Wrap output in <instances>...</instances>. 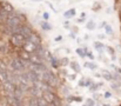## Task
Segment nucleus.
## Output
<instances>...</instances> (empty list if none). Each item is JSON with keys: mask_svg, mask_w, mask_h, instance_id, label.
Instances as JSON below:
<instances>
[{"mask_svg": "<svg viewBox=\"0 0 121 106\" xmlns=\"http://www.w3.org/2000/svg\"><path fill=\"white\" fill-rule=\"evenodd\" d=\"M105 28V31H106V34L111 35V37H114V31H113V28H112V26L107 23V25L104 27Z\"/></svg>", "mask_w": 121, "mask_h": 106, "instance_id": "obj_24", "label": "nucleus"}, {"mask_svg": "<svg viewBox=\"0 0 121 106\" xmlns=\"http://www.w3.org/2000/svg\"><path fill=\"white\" fill-rule=\"evenodd\" d=\"M42 84H45L47 86V90H58L61 85V80L59 78L58 74L53 73L52 71H45L42 73V79H41Z\"/></svg>", "mask_w": 121, "mask_h": 106, "instance_id": "obj_1", "label": "nucleus"}, {"mask_svg": "<svg viewBox=\"0 0 121 106\" xmlns=\"http://www.w3.org/2000/svg\"><path fill=\"white\" fill-rule=\"evenodd\" d=\"M0 9H2L4 12H6V13H8V14H12V13H14V12H15L14 6H13L9 1H6V0H1Z\"/></svg>", "mask_w": 121, "mask_h": 106, "instance_id": "obj_6", "label": "nucleus"}, {"mask_svg": "<svg viewBox=\"0 0 121 106\" xmlns=\"http://www.w3.org/2000/svg\"><path fill=\"white\" fill-rule=\"evenodd\" d=\"M86 28H87L88 31H94V30L96 28V24L94 23V20H89V21H87V24H86Z\"/></svg>", "mask_w": 121, "mask_h": 106, "instance_id": "obj_21", "label": "nucleus"}, {"mask_svg": "<svg viewBox=\"0 0 121 106\" xmlns=\"http://www.w3.org/2000/svg\"><path fill=\"white\" fill-rule=\"evenodd\" d=\"M27 75H28V80L32 85H38L41 83V77L40 74L35 71H27Z\"/></svg>", "mask_w": 121, "mask_h": 106, "instance_id": "obj_5", "label": "nucleus"}, {"mask_svg": "<svg viewBox=\"0 0 121 106\" xmlns=\"http://www.w3.org/2000/svg\"><path fill=\"white\" fill-rule=\"evenodd\" d=\"M42 18H43V21H48V19H49V14H48L47 12H43Z\"/></svg>", "mask_w": 121, "mask_h": 106, "instance_id": "obj_33", "label": "nucleus"}, {"mask_svg": "<svg viewBox=\"0 0 121 106\" xmlns=\"http://www.w3.org/2000/svg\"><path fill=\"white\" fill-rule=\"evenodd\" d=\"M85 104L87 106H94L95 105V100L93 98H88V99H86V103Z\"/></svg>", "mask_w": 121, "mask_h": 106, "instance_id": "obj_28", "label": "nucleus"}, {"mask_svg": "<svg viewBox=\"0 0 121 106\" xmlns=\"http://www.w3.org/2000/svg\"><path fill=\"white\" fill-rule=\"evenodd\" d=\"M1 86H2V90L5 91L6 96H14V92H15V88H17L15 84L7 80V81H2Z\"/></svg>", "mask_w": 121, "mask_h": 106, "instance_id": "obj_4", "label": "nucleus"}, {"mask_svg": "<svg viewBox=\"0 0 121 106\" xmlns=\"http://www.w3.org/2000/svg\"><path fill=\"white\" fill-rule=\"evenodd\" d=\"M69 37H71L72 39H75V34H73V33H71V34H69Z\"/></svg>", "mask_w": 121, "mask_h": 106, "instance_id": "obj_43", "label": "nucleus"}, {"mask_svg": "<svg viewBox=\"0 0 121 106\" xmlns=\"http://www.w3.org/2000/svg\"><path fill=\"white\" fill-rule=\"evenodd\" d=\"M69 25H71V24H69V21H68V20L64 23V27H65L66 30H71V26H69Z\"/></svg>", "mask_w": 121, "mask_h": 106, "instance_id": "obj_36", "label": "nucleus"}, {"mask_svg": "<svg viewBox=\"0 0 121 106\" xmlns=\"http://www.w3.org/2000/svg\"><path fill=\"white\" fill-rule=\"evenodd\" d=\"M61 39H62V37H56V38H55V40H56V41H60Z\"/></svg>", "mask_w": 121, "mask_h": 106, "instance_id": "obj_41", "label": "nucleus"}, {"mask_svg": "<svg viewBox=\"0 0 121 106\" xmlns=\"http://www.w3.org/2000/svg\"><path fill=\"white\" fill-rule=\"evenodd\" d=\"M118 1H121V0H115V2H118Z\"/></svg>", "mask_w": 121, "mask_h": 106, "instance_id": "obj_45", "label": "nucleus"}, {"mask_svg": "<svg viewBox=\"0 0 121 106\" xmlns=\"http://www.w3.org/2000/svg\"><path fill=\"white\" fill-rule=\"evenodd\" d=\"M56 96H58V94H56L55 92L51 91V90H43V91H41V98H42L48 105H52V104L54 103Z\"/></svg>", "mask_w": 121, "mask_h": 106, "instance_id": "obj_3", "label": "nucleus"}, {"mask_svg": "<svg viewBox=\"0 0 121 106\" xmlns=\"http://www.w3.org/2000/svg\"><path fill=\"white\" fill-rule=\"evenodd\" d=\"M71 33H73V34H78V32H79V27L78 26H75V25H73L72 27H71Z\"/></svg>", "mask_w": 121, "mask_h": 106, "instance_id": "obj_30", "label": "nucleus"}, {"mask_svg": "<svg viewBox=\"0 0 121 106\" xmlns=\"http://www.w3.org/2000/svg\"><path fill=\"white\" fill-rule=\"evenodd\" d=\"M112 83L117 84L119 87H121V74H118L115 72H112Z\"/></svg>", "mask_w": 121, "mask_h": 106, "instance_id": "obj_13", "label": "nucleus"}, {"mask_svg": "<svg viewBox=\"0 0 121 106\" xmlns=\"http://www.w3.org/2000/svg\"><path fill=\"white\" fill-rule=\"evenodd\" d=\"M93 46H94V48L99 52V54H100V57H101V55H102V53H104V52H105V50H106V45H105L102 41H94Z\"/></svg>", "mask_w": 121, "mask_h": 106, "instance_id": "obj_10", "label": "nucleus"}, {"mask_svg": "<svg viewBox=\"0 0 121 106\" xmlns=\"http://www.w3.org/2000/svg\"><path fill=\"white\" fill-rule=\"evenodd\" d=\"M102 4L100 2V1H94L93 2V5H92V11L93 12H99V11H101V8H102V6H101Z\"/></svg>", "mask_w": 121, "mask_h": 106, "instance_id": "obj_18", "label": "nucleus"}, {"mask_svg": "<svg viewBox=\"0 0 121 106\" xmlns=\"http://www.w3.org/2000/svg\"><path fill=\"white\" fill-rule=\"evenodd\" d=\"M75 14H77L75 8H69V9H67V11L64 12V18H66V19H71V18H74Z\"/></svg>", "mask_w": 121, "mask_h": 106, "instance_id": "obj_14", "label": "nucleus"}, {"mask_svg": "<svg viewBox=\"0 0 121 106\" xmlns=\"http://www.w3.org/2000/svg\"><path fill=\"white\" fill-rule=\"evenodd\" d=\"M69 67H71V70L73 71L74 73H77V74H79V73L81 72L80 64H79L78 61H75V60H73V61H69Z\"/></svg>", "mask_w": 121, "mask_h": 106, "instance_id": "obj_11", "label": "nucleus"}, {"mask_svg": "<svg viewBox=\"0 0 121 106\" xmlns=\"http://www.w3.org/2000/svg\"><path fill=\"white\" fill-rule=\"evenodd\" d=\"M67 78H68L69 80H72V81H73V80H75V79H77V73H73V74H68V77H67Z\"/></svg>", "mask_w": 121, "mask_h": 106, "instance_id": "obj_34", "label": "nucleus"}, {"mask_svg": "<svg viewBox=\"0 0 121 106\" xmlns=\"http://www.w3.org/2000/svg\"><path fill=\"white\" fill-rule=\"evenodd\" d=\"M105 51H107L108 52V54L112 57V60H115V48L113 47V46H106V50Z\"/></svg>", "mask_w": 121, "mask_h": 106, "instance_id": "obj_19", "label": "nucleus"}, {"mask_svg": "<svg viewBox=\"0 0 121 106\" xmlns=\"http://www.w3.org/2000/svg\"><path fill=\"white\" fill-rule=\"evenodd\" d=\"M28 41H31L32 44H34V45H37V46H41L42 45V38L40 37L39 33H37L35 31L31 34V37L27 39Z\"/></svg>", "mask_w": 121, "mask_h": 106, "instance_id": "obj_7", "label": "nucleus"}, {"mask_svg": "<svg viewBox=\"0 0 121 106\" xmlns=\"http://www.w3.org/2000/svg\"><path fill=\"white\" fill-rule=\"evenodd\" d=\"M106 25H107V21H101V24L99 25V27H100V28H104Z\"/></svg>", "mask_w": 121, "mask_h": 106, "instance_id": "obj_37", "label": "nucleus"}, {"mask_svg": "<svg viewBox=\"0 0 121 106\" xmlns=\"http://www.w3.org/2000/svg\"><path fill=\"white\" fill-rule=\"evenodd\" d=\"M9 45L12 47H14V50H19V48H22V46L25 45L26 42V39L19 33H15V34H11L9 35Z\"/></svg>", "mask_w": 121, "mask_h": 106, "instance_id": "obj_2", "label": "nucleus"}, {"mask_svg": "<svg viewBox=\"0 0 121 106\" xmlns=\"http://www.w3.org/2000/svg\"><path fill=\"white\" fill-rule=\"evenodd\" d=\"M75 53H77L80 58H86V52L83 51L82 47H78V48L75 50Z\"/></svg>", "mask_w": 121, "mask_h": 106, "instance_id": "obj_26", "label": "nucleus"}, {"mask_svg": "<svg viewBox=\"0 0 121 106\" xmlns=\"http://www.w3.org/2000/svg\"><path fill=\"white\" fill-rule=\"evenodd\" d=\"M111 67L114 70V72H115V73L121 74V67H119V66H115V65H111Z\"/></svg>", "mask_w": 121, "mask_h": 106, "instance_id": "obj_31", "label": "nucleus"}, {"mask_svg": "<svg viewBox=\"0 0 121 106\" xmlns=\"http://www.w3.org/2000/svg\"><path fill=\"white\" fill-rule=\"evenodd\" d=\"M40 26H41V28H42L43 31H46V32L52 30V26H51V24H49L48 21H43V20H42L40 23Z\"/></svg>", "mask_w": 121, "mask_h": 106, "instance_id": "obj_20", "label": "nucleus"}, {"mask_svg": "<svg viewBox=\"0 0 121 106\" xmlns=\"http://www.w3.org/2000/svg\"><path fill=\"white\" fill-rule=\"evenodd\" d=\"M38 47H39V46H37V45L32 44L31 41L26 40L25 45L22 46V50H25V51H26V52H28L30 54H33V53H35V51H37V48H38Z\"/></svg>", "mask_w": 121, "mask_h": 106, "instance_id": "obj_9", "label": "nucleus"}, {"mask_svg": "<svg viewBox=\"0 0 121 106\" xmlns=\"http://www.w3.org/2000/svg\"><path fill=\"white\" fill-rule=\"evenodd\" d=\"M83 67H86V69H88L91 71H95L98 69V65L95 63H93V61H87V63L83 64Z\"/></svg>", "mask_w": 121, "mask_h": 106, "instance_id": "obj_16", "label": "nucleus"}, {"mask_svg": "<svg viewBox=\"0 0 121 106\" xmlns=\"http://www.w3.org/2000/svg\"><path fill=\"white\" fill-rule=\"evenodd\" d=\"M77 21H78L79 24H81V23H85V18H80V19H78Z\"/></svg>", "mask_w": 121, "mask_h": 106, "instance_id": "obj_40", "label": "nucleus"}, {"mask_svg": "<svg viewBox=\"0 0 121 106\" xmlns=\"http://www.w3.org/2000/svg\"><path fill=\"white\" fill-rule=\"evenodd\" d=\"M119 20H120V23H121V8L119 9Z\"/></svg>", "mask_w": 121, "mask_h": 106, "instance_id": "obj_42", "label": "nucleus"}, {"mask_svg": "<svg viewBox=\"0 0 121 106\" xmlns=\"http://www.w3.org/2000/svg\"><path fill=\"white\" fill-rule=\"evenodd\" d=\"M98 38H99V40H101V41H102V40L106 38V35H105V34H101V33H100V34H98Z\"/></svg>", "mask_w": 121, "mask_h": 106, "instance_id": "obj_38", "label": "nucleus"}, {"mask_svg": "<svg viewBox=\"0 0 121 106\" xmlns=\"http://www.w3.org/2000/svg\"><path fill=\"white\" fill-rule=\"evenodd\" d=\"M86 57H88V58H89L91 60H94V55H93V53H92V52H91L89 50H88V51L86 52Z\"/></svg>", "mask_w": 121, "mask_h": 106, "instance_id": "obj_32", "label": "nucleus"}, {"mask_svg": "<svg viewBox=\"0 0 121 106\" xmlns=\"http://www.w3.org/2000/svg\"><path fill=\"white\" fill-rule=\"evenodd\" d=\"M100 74H101V78H104L105 80H107V81H109V83L112 81V72H111V71L102 69Z\"/></svg>", "mask_w": 121, "mask_h": 106, "instance_id": "obj_12", "label": "nucleus"}, {"mask_svg": "<svg viewBox=\"0 0 121 106\" xmlns=\"http://www.w3.org/2000/svg\"><path fill=\"white\" fill-rule=\"evenodd\" d=\"M38 98L37 97H31L30 100H28V106H38Z\"/></svg>", "mask_w": 121, "mask_h": 106, "instance_id": "obj_25", "label": "nucleus"}, {"mask_svg": "<svg viewBox=\"0 0 121 106\" xmlns=\"http://www.w3.org/2000/svg\"><path fill=\"white\" fill-rule=\"evenodd\" d=\"M49 106H54V105H49Z\"/></svg>", "mask_w": 121, "mask_h": 106, "instance_id": "obj_46", "label": "nucleus"}, {"mask_svg": "<svg viewBox=\"0 0 121 106\" xmlns=\"http://www.w3.org/2000/svg\"><path fill=\"white\" fill-rule=\"evenodd\" d=\"M101 86H104V83H102V81H101V83H96V84L94 83V84H93V85H92V86L89 87V91H91V92H94V93H95V92H96V91L99 90V87H101Z\"/></svg>", "mask_w": 121, "mask_h": 106, "instance_id": "obj_22", "label": "nucleus"}, {"mask_svg": "<svg viewBox=\"0 0 121 106\" xmlns=\"http://www.w3.org/2000/svg\"><path fill=\"white\" fill-rule=\"evenodd\" d=\"M0 4H1V0H0Z\"/></svg>", "mask_w": 121, "mask_h": 106, "instance_id": "obj_47", "label": "nucleus"}, {"mask_svg": "<svg viewBox=\"0 0 121 106\" xmlns=\"http://www.w3.org/2000/svg\"><path fill=\"white\" fill-rule=\"evenodd\" d=\"M17 51V57L24 61H31V54L28 52H26L25 50L22 48H19V50H15Z\"/></svg>", "mask_w": 121, "mask_h": 106, "instance_id": "obj_8", "label": "nucleus"}, {"mask_svg": "<svg viewBox=\"0 0 121 106\" xmlns=\"http://www.w3.org/2000/svg\"><path fill=\"white\" fill-rule=\"evenodd\" d=\"M59 63H60V67H65V66L69 65V58L68 57H64V58L59 59Z\"/></svg>", "mask_w": 121, "mask_h": 106, "instance_id": "obj_23", "label": "nucleus"}, {"mask_svg": "<svg viewBox=\"0 0 121 106\" xmlns=\"http://www.w3.org/2000/svg\"><path fill=\"white\" fill-rule=\"evenodd\" d=\"M85 79H86V78H85V77H82L80 80H79V83H78V85H79V86H82V87H85Z\"/></svg>", "mask_w": 121, "mask_h": 106, "instance_id": "obj_35", "label": "nucleus"}, {"mask_svg": "<svg viewBox=\"0 0 121 106\" xmlns=\"http://www.w3.org/2000/svg\"><path fill=\"white\" fill-rule=\"evenodd\" d=\"M94 84V80L92 78H86L85 79V87H91Z\"/></svg>", "mask_w": 121, "mask_h": 106, "instance_id": "obj_27", "label": "nucleus"}, {"mask_svg": "<svg viewBox=\"0 0 121 106\" xmlns=\"http://www.w3.org/2000/svg\"><path fill=\"white\" fill-rule=\"evenodd\" d=\"M32 1H41V0H32Z\"/></svg>", "mask_w": 121, "mask_h": 106, "instance_id": "obj_44", "label": "nucleus"}, {"mask_svg": "<svg viewBox=\"0 0 121 106\" xmlns=\"http://www.w3.org/2000/svg\"><path fill=\"white\" fill-rule=\"evenodd\" d=\"M49 61H51V65H52V67H54L55 70H59L60 69V63H59V59H56L55 57H51L49 58Z\"/></svg>", "mask_w": 121, "mask_h": 106, "instance_id": "obj_15", "label": "nucleus"}, {"mask_svg": "<svg viewBox=\"0 0 121 106\" xmlns=\"http://www.w3.org/2000/svg\"><path fill=\"white\" fill-rule=\"evenodd\" d=\"M109 97H112V93H111V92H108V91H107V92H106V93H105V98H109Z\"/></svg>", "mask_w": 121, "mask_h": 106, "instance_id": "obj_39", "label": "nucleus"}, {"mask_svg": "<svg viewBox=\"0 0 121 106\" xmlns=\"http://www.w3.org/2000/svg\"><path fill=\"white\" fill-rule=\"evenodd\" d=\"M38 106H49V105H48L41 97H39V98H38Z\"/></svg>", "mask_w": 121, "mask_h": 106, "instance_id": "obj_29", "label": "nucleus"}, {"mask_svg": "<svg viewBox=\"0 0 121 106\" xmlns=\"http://www.w3.org/2000/svg\"><path fill=\"white\" fill-rule=\"evenodd\" d=\"M8 15H9L8 13H6V12H4L2 9H0V25H5V23H6Z\"/></svg>", "mask_w": 121, "mask_h": 106, "instance_id": "obj_17", "label": "nucleus"}]
</instances>
